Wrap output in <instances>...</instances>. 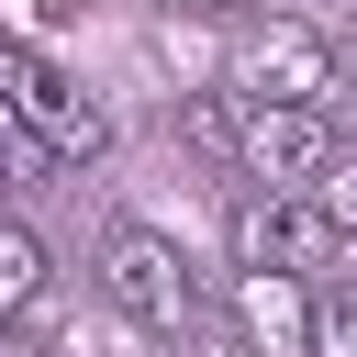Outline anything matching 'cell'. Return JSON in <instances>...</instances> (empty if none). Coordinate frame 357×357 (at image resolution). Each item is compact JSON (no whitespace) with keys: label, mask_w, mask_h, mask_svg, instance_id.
Listing matches in <instances>:
<instances>
[{"label":"cell","mask_w":357,"mask_h":357,"mask_svg":"<svg viewBox=\"0 0 357 357\" xmlns=\"http://www.w3.org/2000/svg\"><path fill=\"white\" fill-rule=\"evenodd\" d=\"M190 134H201L212 156H234L245 178H268V190H312V178L346 156L335 112H290V100H245V89H201V100H190Z\"/></svg>","instance_id":"obj_1"},{"label":"cell","mask_w":357,"mask_h":357,"mask_svg":"<svg viewBox=\"0 0 357 357\" xmlns=\"http://www.w3.org/2000/svg\"><path fill=\"white\" fill-rule=\"evenodd\" d=\"M100 290H112L145 335H167V346H190V335L212 324V301H201L190 257H178L156 223H100Z\"/></svg>","instance_id":"obj_2"},{"label":"cell","mask_w":357,"mask_h":357,"mask_svg":"<svg viewBox=\"0 0 357 357\" xmlns=\"http://www.w3.org/2000/svg\"><path fill=\"white\" fill-rule=\"evenodd\" d=\"M0 100H11V123H22L56 167H89V156L112 145V112H100L56 56H33V45H0Z\"/></svg>","instance_id":"obj_3"},{"label":"cell","mask_w":357,"mask_h":357,"mask_svg":"<svg viewBox=\"0 0 357 357\" xmlns=\"http://www.w3.org/2000/svg\"><path fill=\"white\" fill-rule=\"evenodd\" d=\"M234 89L245 100H290V112H335V33L324 22H257L234 45Z\"/></svg>","instance_id":"obj_4"},{"label":"cell","mask_w":357,"mask_h":357,"mask_svg":"<svg viewBox=\"0 0 357 357\" xmlns=\"http://www.w3.org/2000/svg\"><path fill=\"white\" fill-rule=\"evenodd\" d=\"M234 257H245V268H268V279H301V268H335V257H346V234L324 223V201H312V190H268V201H245V212H234Z\"/></svg>","instance_id":"obj_5"},{"label":"cell","mask_w":357,"mask_h":357,"mask_svg":"<svg viewBox=\"0 0 357 357\" xmlns=\"http://www.w3.org/2000/svg\"><path fill=\"white\" fill-rule=\"evenodd\" d=\"M33 290H45V245H33L22 212H0V312H22Z\"/></svg>","instance_id":"obj_6"},{"label":"cell","mask_w":357,"mask_h":357,"mask_svg":"<svg viewBox=\"0 0 357 357\" xmlns=\"http://www.w3.org/2000/svg\"><path fill=\"white\" fill-rule=\"evenodd\" d=\"M312 357H357V279L312 290Z\"/></svg>","instance_id":"obj_7"},{"label":"cell","mask_w":357,"mask_h":357,"mask_svg":"<svg viewBox=\"0 0 357 357\" xmlns=\"http://www.w3.org/2000/svg\"><path fill=\"white\" fill-rule=\"evenodd\" d=\"M312 201H324V223H335V234L357 245V156H335V167L312 178Z\"/></svg>","instance_id":"obj_8"},{"label":"cell","mask_w":357,"mask_h":357,"mask_svg":"<svg viewBox=\"0 0 357 357\" xmlns=\"http://www.w3.org/2000/svg\"><path fill=\"white\" fill-rule=\"evenodd\" d=\"M33 167H56V156H45V145L11 123V100H0V178H33Z\"/></svg>","instance_id":"obj_9"},{"label":"cell","mask_w":357,"mask_h":357,"mask_svg":"<svg viewBox=\"0 0 357 357\" xmlns=\"http://www.w3.org/2000/svg\"><path fill=\"white\" fill-rule=\"evenodd\" d=\"M335 100H357V22H335Z\"/></svg>","instance_id":"obj_10"},{"label":"cell","mask_w":357,"mask_h":357,"mask_svg":"<svg viewBox=\"0 0 357 357\" xmlns=\"http://www.w3.org/2000/svg\"><path fill=\"white\" fill-rule=\"evenodd\" d=\"M178 11H257V0H178Z\"/></svg>","instance_id":"obj_11"}]
</instances>
